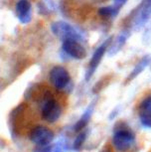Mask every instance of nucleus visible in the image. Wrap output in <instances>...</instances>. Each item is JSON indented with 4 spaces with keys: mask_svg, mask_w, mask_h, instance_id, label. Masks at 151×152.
Masks as SVG:
<instances>
[{
    "mask_svg": "<svg viewBox=\"0 0 151 152\" xmlns=\"http://www.w3.org/2000/svg\"><path fill=\"white\" fill-rule=\"evenodd\" d=\"M151 17V0H141L134 12L132 27L136 30L141 29Z\"/></svg>",
    "mask_w": 151,
    "mask_h": 152,
    "instance_id": "nucleus-3",
    "label": "nucleus"
},
{
    "mask_svg": "<svg viewBox=\"0 0 151 152\" xmlns=\"http://www.w3.org/2000/svg\"><path fill=\"white\" fill-rule=\"evenodd\" d=\"M149 63H150V58H149V57H148V56L144 57V58L142 59L141 61L139 62L138 64L135 66L134 69L132 70L131 73H130L129 77H128V81H131V80H133L134 78H136V77H137L138 75L140 74L142 71H144V70H145V68H146L147 66L149 65Z\"/></svg>",
    "mask_w": 151,
    "mask_h": 152,
    "instance_id": "nucleus-13",
    "label": "nucleus"
},
{
    "mask_svg": "<svg viewBox=\"0 0 151 152\" xmlns=\"http://www.w3.org/2000/svg\"><path fill=\"white\" fill-rule=\"evenodd\" d=\"M93 108H95V104H90V105L85 110V111L82 115V117L78 120V122H77L75 126H74V128H75L76 131L82 130V128H85V125L89 123L90 117H92V114L93 113Z\"/></svg>",
    "mask_w": 151,
    "mask_h": 152,
    "instance_id": "nucleus-12",
    "label": "nucleus"
},
{
    "mask_svg": "<svg viewBox=\"0 0 151 152\" xmlns=\"http://www.w3.org/2000/svg\"><path fill=\"white\" fill-rule=\"evenodd\" d=\"M135 136L131 130L126 126L122 127L119 125L118 128L115 130L112 137V143L118 151H126L134 144Z\"/></svg>",
    "mask_w": 151,
    "mask_h": 152,
    "instance_id": "nucleus-2",
    "label": "nucleus"
},
{
    "mask_svg": "<svg viewBox=\"0 0 151 152\" xmlns=\"http://www.w3.org/2000/svg\"><path fill=\"white\" fill-rule=\"evenodd\" d=\"M128 39V33L127 32H122L121 34L116 37V39L112 42V44L109 45V55L113 56L118 52L120 49L123 47V45L125 44L126 40Z\"/></svg>",
    "mask_w": 151,
    "mask_h": 152,
    "instance_id": "nucleus-11",
    "label": "nucleus"
},
{
    "mask_svg": "<svg viewBox=\"0 0 151 152\" xmlns=\"http://www.w3.org/2000/svg\"><path fill=\"white\" fill-rule=\"evenodd\" d=\"M51 30L53 34L58 38L65 40H75V41H84V36L75 27L65 21H57L51 25Z\"/></svg>",
    "mask_w": 151,
    "mask_h": 152,
    "instance_id": "nucleus-1",
    "label": "nucleus"
},
{
    "mask_svg": "<svg viewBox=\"0 0 151 152\" xmlns=\"http://www.w3.org/2000/svg\"><path fill=\"white\" fill-rule=\"evenodd\" d=\"M62 49L68 56L76 60H82L87 56V51L81 42L75 40H65L63 41Z\"/></svg>",
    "mask_w": 151,
    "mask_h": 152,
    "instance_id": "nucleus-8",
    "label": "nucleus"
},
{
    "mask_svg": "<svg viewBox=\"0 0 151 152\" xmlns=\"http://www.w3.org/2000/svg\"><path fill=\"white\" fill-rule=\"evenodd\" d=\"M85 136H87V132H82L80 133L78 136H77V138L75 140V142H74V149H76V150H78L80 149V147L82 145V143L85 142Z\"/></svg>",
    "mask_w": 151,
    "mask_h": 152,
    "instance_id": "nucleus-15",
    "label": "nucleus"
},
{
    "mask_svg": "<svg viewBox=\"0 0 151 152\" xmlns=\"http://www.w3.org/2000/svg\"><path fill=\"white\" fill-rule=\"evenodd\" d=\"M41 113L42 117L46 121L53 123L60 118L62 114V108L58 104V102H56L52 97H49V99H46L43 104Z\"/></svg>",
    "mask_w": 151,
    "mask_h": 152,
    "instance_id": "nucleus-6",
    "label": "nucleus"
},
{
    "mask_svg": "<svg viewBox=\"0 0 151 152\" xmlns=\"http://www.w3.org/2000/svg\"><path fill=\"white\" fill-rule=\"evenodd\" d=\"M101 152H109V151H107V150H102Z\"/></svg>",
    "mask_w": 151,
    "mask_h": 152,
    "instance_id": "nucleus-18",
    "label": "nucleus"
},
{
    "mask_svg": "<svg viewBox=\"0 0 151 152\" xmlns=\"http://www.w3.org/2000/svg\"><path fill=\"white\" fill-rule=\"evenodd\" d=\"M54 132L46 126H36L30 131V140L39 146H46L54 139Z\"/></svg>",
    "mask_w": 151,
    "mask_h": 152,
    "instance_id": "nucleus-5",
    "label": "nucleus"
},
{
    "mask_svg": "<svg viewBox=\"0 0 151 152\" xmlns=\"http://www.w3.org/2000/svg\"><path fill=\"white\" fill-rule=\"evenodd\" d=\"M50 81L57 90H64L71 82L70 74L61 66L54 67L50 72Z\"/></svg>",
    "mask_w": 151,
    "mask_h": 152,
    "instance_id": "nucleus-7",
    "label": "nucleus"
},
{
    "mask_svg": "<svg viewBox=\"0 0 151 152\" xmlns=\"http://www.w3.org/2000/svg\"><path fill=\"white\" fill-rule=\"evenodd\" d=\"M128 0H113V5L112 6L115 8L116 10L120 11V9L122 8V6L126 3Z\"/></svg>",
    "mask_w": 151,
    "mask_h": 152,
    "instance_id": "nucleus-16",
    "label": "nucleus"
},
{
    "mask_svg": "<svg viewBox=\"0 0 151 152\" xmlns=\"http://www.w3.org/2000/svg\"><path fill=\"white\" fill-rule=\"evenodd\" d=\"M118 13H119V11L116 10L113 6L101 7V8H99V10H98V14L101 17H104V18H113V17H115Z\"/></svg>",
    "mask_w": 151,
    "mask_h": 152,
    "instance_id": "nucleus-14",
    "label": "nucleus"
},
{
    "mask_svg": "<svg viewBox=\"0 0 151 152\" xmlns=\"http://www.w3.org/2000/svg\"><path fill=\"white\" fill-rule=\"evenodd\" d=\"M139 119L144 127L151 128V96L143 99L139 105Z\"/></svg>",
    "mask_w": 151,
    "mask_h": 152,
    "instance_id": "nucleus-10",
    "label": "nucleus"
},
{
    "mask_svg": "<svg viewBox=\"0 0 151 152\" xmlns=\"http://www.w3.org/2000/svg\"><path fill=\"white\" fill-rule=\"evenodd\" d=\"M112 37L107 38L99 47H98V49L95 51V53L93 54V57H92V59H90V64H89V68H88V70H87V74H85V81H90V79L93 77V73L96 72V68L98 67L102 57H104L105 52L107 51V49H109V45L112 44Z\"/></svg>",
    "mask_w": 151,
    "mask_h": 152,
    "instance_id": "nucleus-4",
    "label": "nucleus"
},
{
    "mask_svg": "<svg viewBox=\"0 0 151 152\" xmlns=\"http://www.w3.org/2000/svg\"><path fill=\"white\" fill-rule=\"evenodd\" d=\"M15 12L17 18L22 24H27L32 18V7L29 0H19L16 4Z\"/></svg>",
    "mask_w": 151,
    "mask_h": 152,
    "instance_id": "nucleus-9",
    "label": "nucleus"
},
{
    "mask_svg": "<svg viewBox=\"0 0 151 152\" xmlns=\"http://www.w3.org/2000/svg\"><path fill=\"white\" fill-rule=\"evenodd\" d=\"M65 149V145L64 143H57L55 148H54V150L52 152H63V150Z\"/></svg>",
    "mask_w": 151,
    "mask_h": 152,
    "instance_id": "nucleus-17",
    "label": "nucleus"
}]
</instances>
